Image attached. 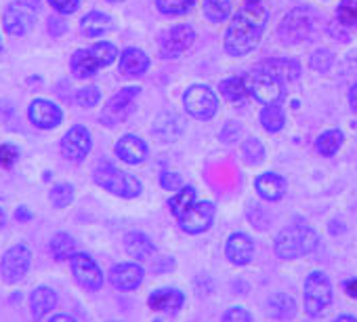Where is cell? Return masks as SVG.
Returning <instances> with one entry per match:
<instances>
[{
  "label": "cell",
  "mask_w": 357,
  "mask_h": 322,
  "mask_svg": "<svg viewBox=\"0 0 357 322\" xmlns=\"http://www.w3.org/2000/svg\"><path fill=\"white\" fill-rule=\"evenodd\" d=\"M225 255L236 265L250 263V259L255 255V242H252V238L248 234H242V232L231 234L227 238V244H225Z\"/></svg>",
  "instance_id": "9a60e30c"
},
{
  "label": "cell",
  "mask_w": 357,
  "mask_h": 322,
  "mask_svg": "<svg viewBox=\"0 0 357 322\" xmlns=\"http://www.w3.org/2000/svg\"><path fill=\"white\" fill-rule=\"evenodd\" d=\"M51 253L55 259H72L76 255V242L70 234L59 232L51 238Z\"/></svg>",
  "instance_id": "f1b7e54d"
},
{
  "label": "cell",
  "mask_w": 357,
  "mask_h": 322,
  "mask_svg": "<svg viewBox=\"0 0 357 322\" xmlns=\"http://www.w3.org/2000/svg\"><path fill=\"white\" fill-rule=\"evenodd\" d=\"M34 20H36V13L34 9L28 5V3H22V0H15L11 3L5 11V17H3V24H5V30L13 36H22L26 34L32 26H34Z\"/></svg>",
  "instance_id": "7c38bea8"
},
{
  "label": "cell",
  "mask_w": 357,
  "mask_h": 322,
  "mask_svg": "<svg viewBox=\"0 0 357 322\" xmlns=\"http://www.w3.org/2000/svg\"><path fill=\"white\" fill-rule=\"evenodd\" d=\"M95 184L122 198H137L143 192V186L137 177L116 169L109 163H101L95 169Z\"/></svg>",
  "instance_id": "3957f363"
},
{
  "label": "cell",
  "mask_w": 357,
  "mask_h": 322,
  "mask_svg": "<svg viewBox=\"0 0 357 322\" xmlns=\"http://www.w3.org/2000/svg\"><path fill=\"white\" fill-rule=\"evenodd\" d=\"M196 41V32L192 26L188 24H178L170 30H166L162 34V41H160V53L164 59H174L178 55H183L192 43Z\"/></svg>",
  "instance_id": "ba28073f"
},
{
  "label": "cell",
  "mask_w": 357,
  "mask_h": 322,
  "mask_svg": "<svg viewBox=\"0 0 357 322\" xmlns=\"http://www.w3.org/2000/svg\"><path fill=\"white\" fill-rule=\"evenodd\" d=\"M91 152V133L86 126H72L61 139V154L68 160H82Z\"/></svg>",
  "instance_id": "5bb4252c"
},
{
  "label": "cell",
  "mask_w": 357,
  "mask_h": 322,
  "mask_svg": "<svg viewBox=\"0 0 357 322\" xmlns=\"http://www.w3.org/2000/svg\"><path fill=\"white\" fill-rule=\"evenodd\" d=\"M49 28H51L53 34H63L66 32V24L61 20H57V17H51L49 20Z\"/></svg>",
  "instance_id": "f6af8a7d"
},
{
  "label": "cell",
  "mask_w": 357,
  "mask_h": 322,
  "mask_svg": "<svg viewBox=\"0 0 357 322\" xmlns=\"http://www.w3.org/2000/svg\"><path fill=\"white\" fill-rule=\"evenodd\" d=\"M107 3H122V0H107Z\"/></svg>",
  "instance_id": "f5cc1de1"
},
{
  "label": "cell",
  "mask_w": 357,
  "mask_h": 322,
  "mask_svg": "<svg viewBox=\"0 0 357 322\" xmlns=\"http://www.w3.org/2000/svg\"><path fill=\"white\" fill-rule=\"evenodd\" d=\"M221 95L227 99V101H231V103H242L248 95H250V91H248V80L246 78H225L223 82H221Z\"/></svg>",
  "instance_id": "83f0119b"
},
{
  "label": "cell",
  "mask_w": 357,
  "mask_h": 322,
  "mask_svg": "<svg viewBox=\"0 0 357 322\" xmlns=\"http://www.w3.org/2000/svg\"><path fill=\"white\" fill-rule=\"evenodd\" d=\"M17 158H20V152L15 145H0V167H5V169H11L15 163H17Z\"/></svg>",
  "instance_id": "60d3db41"
},
{
  "label": "cell",
  "mask_w": 357,
  "mask_h": 322,
  "mask_svg": "<svg viewBox=\"0 0 357 322\" xmlns=\"http://www.w3.org/2000/svg\"><path fill=\"white\" fill-rule=\"evenodd\" d=\"M70 261H72V272L78 284H82L89 291H99L103 286V272L99 270L95 259H91L84 253H76Z\"/></svg>",
  "instance_id": "4fadbf2b"
},
{
  "label": "cell",
  "mask_w": 357,
  "mask_h": 322,
  "mask_svg": "<svg viewBox=\"0 0 357 322\" xmlns=\"http://www.w3.org/2000/svg\"><path fill=\"white\" fill-rule=\"evenodd\" d=\"M313 24H315V17L309 9H305V7L294 9L280 24V38L288 45H298L311 36Z\"/></svg>",
  "instance_id": "5b68a950"
},
{
  "label": "cell",
  "mask_w": 357,
  "mask_h": 322,
  "mask_svg": "<svg viewBox=\"0 0 357 322\" xmlns=\"http://www.w3.org/2000/svg\"><path fill=\"white\" fill-rule=\"evenodd\" d=\"M149 68V57L141 49H126L120 55V74L124 76H141Z\"/></svg>",
  "instance_id": "44dd1931"
},
{
  "label": "cell",
  "mask_w": 357,
  "mask_h": 322,
  "mask_svg": "<svg viewBox=\"0 0 357 322\" xmlns=\"http://www.w3.org/2000/svg\"><path fill=\"white\" fill-rule=\"evenodd\" d=\"M109 280L120 291H132L143 282V268L137 263H118L112 268Z\"/></svg>",
  "instance_id": "e0dca14e"
},
{
  "label": "cell",
  "mask_w": 357,
  "mask_h": 322,
  "mask_svg": "<svg viewBox=\"0 0 357 322\" xmlns=\"http://www.w3.org/2000/svg\"><path fill=\"white\" fill-rule=\"evenodd\" d=\"M349 103H351V110L357 112V85H353L349 91Z\"/></svg>",
  "instance_id": "7dc6e473"
},
{
  "label": "cell",
  "mask_w": 357,
  "mask_h": 322,
  "mask_svg": "<svg viewBox=\"0 0 357 322\" xmlns=\"http://www.w3.org/2000/svg\"><path fill=\"white\" fill-rule=\"evenodd\" d=\"M137 95H139V89H137V87H126V89L118 91V93L107 101V105L103 108L101 120H103L107 126H114V124H118L120 120H124V118L132 112V105H135Z\"/></svg>",
  "instance_id": "8fae6325"
},
{
  "label": "cell",
  "mask_w": 357,
  "mask_h": 322,
  "mask_svg": "<svg viewBox=\"0 0 357 322\" xmlns=\"http://www.w3.org/2000/svg\"><path fill=\"white\" fill-rule=\"evenodd\" d=\"M332 61H334L332 53L326 51V49H319V51H315L313 57H311V68L317 70V72H328L330 66H332Z\"/></svg>",
  "instance_id": "ab89813d"
},
{
  "label": "cell",
  "mask_w": 357,
  "mask_h": 322,
  "mask_svg": "<svg viewBox=\"0 0 357 322\" xmlns=\"http://www.w3.org/2000/svg\"><path fill=\"white\" fill-rule=\"evenodd\" d=\"M344 293L349 297H355L357 299V278H351V280L344 282Z\"/></svg>",
  "instance_id": "bcb514c9"
},
{
  "label": "cell",
  "mask_w": 357,
  "mask_h": 322,
  "mask_svg": "<svg viewBox=\"0 0 357 322\" xmlns=\"http://www.w3.org/2000/svg\"><path fill=\"white\" fill-rule=\"evenodd\" d=\"M194 203H196V190H194L192 186H188V188H181V190H178V192L168 200V207H170L172 215L178 219V217H181Z\"/></svg>",
  "instance_id": "f546056e"
},
{
  "label": "cell",
  "mask_w": 357,
  "mask_h": 322,
  "mask_svg": "<svg viewBox=\"0 0 357 322\" xmlns=\"http://www.w3.org/2000/svg\"><path fill=\"white\" fill-rule=\"evenodd\" d=\"M248 80V91L255 99H259L261 103L265 105H271V103H278L282 97H284V87H282V80L267 74V72H261V70H255L250 76H246Z\"/></svg>",
  "instance_id": "52a82bcc"
},
{
  "label": "cell",
  "mask_w": 357,
  "mask_h": 322,
  "mask_svg": "<svg viewBox=\"0 0 357 322\" xmlns=\"http://www.w3.org/2000/svg\"><path fill=\"white\" fill-rule=\"evenodd\" d=\"M336 17L342 26H357V0H340Z\"/></svg>",
  "instance_id": "8d00e7d4"
},
{
  "label": "cell",
  "mask_w": 357,
  "mask_h": 322,
  "mask_svg": "<svg viewBox=\"0 0 357 322\" xmlns=\"http://www.w3.org/2000/svg\"><path fill=\"white\" fill-rule=\"evenodd\" d=\"M244 158L248 160L250 165H259L261 160L265 158V149H263V143L259 139H248L244 143Z\"/></svg>",
  "instance_id": "74e56055"
},
{
  "label": "cell",
  "mask_w": 357,
  "mask_h": 322,
  "mask_svg": "<svg viewBox=\"0 0 357 322\" xmlns=\"http://www.w3.org/2000/svg\"><path fill=\"white\" fill-rule=\"evenodd\" d=\"M196 0H155V7L164 15H183L194 7Z\"/></svg>",
  "instance_id": "836d02e7"
},
{
  "label": "cell",
  "mask_w": 357,
  "mask_h": 322,
  "mask_svg": "<svg viewBox=\"0 0 357 322\" xmlns=\"http://www.w3.org/2000/svg\"><path fill=\"white\" fill-rule=\"evenodd\" d=\"M267 7L263 0H244L225 34V51L234 57L248 55L261 41L267 24Z\"/></svg>",
  "instance_id": "6da1fadb"
},
{
  "label": "cell",
  "mask_w": 357,
  "mask_h": 322,
  "mask_svg": "<svg viewBox=\"0 0 357 322\" xmlns=\"http://www.w3.org/2000/svg\"><path fill=\"white\" fill-rule=\"evenodd\" d=\"M116 156L128 165H139L147 156V145L137 135H124L116 143Z\"/></svg>",
  "instance_id": "ac0fdd59"
},
{
  "label": "cell",
  "mask_w": 357,
  "mask_h": 322,
  "mask_svg": "<svg viewBox=\"0 0 357 322\" xmlns=\"http://www.w3.org/2000/svg\"><path fill=\"white\" fill-rule=\"evenodd\" d=\"M109 30H112V17L105 15V13H101V11H91L82 20V32L86 36H91V38L103 36Z\"/></svg>",
  "instance_id": "4316f807"
},
{
  "label": "cell",
  "mask_w": 357,
  "mask_h": 322,
  "mask_svg": "<svg viewBox=\"0 0 357 322\" xmlns=\"http://www.w3.org/2000/svg\"><path fill=\"white\" fill-rule=\"evenodd\" d=\"M49 198H51L53 207L63 209V207H68L74 200V188L70 184H57V186H53Z\"/></svg>",
  "instance_id": "d590c367"
},
{
  "label": "cell",
  "mask_w": 357,
  "mask_h": 322,
  "mask_svg": "<svg viewBox=\"0 0 357 322\" xmlns=\"http://www.w3.org/2000/svg\"><path fill=\"white\" fill-rule=\"evenodd\" d=\"M255 188H257L261 198L275 203V200L284 198V194H286V180L275 175V173H263L257 177Z\"/></svg>",
  "instance_id": "ffe728a7"
},
{
  "label": "cell",
  "mask_w": 357,
  "mask_h": 322,
  "mask_svg": "<svg viewBox=\"0 0 357 322\" xmlns=\"http://www.w3.org/2000/svg\"><path fill=\"white\" fill-rule=\"evenodd\" d=\"M223 322H252V316L244 307H229L223 316Z\"/></svg>",
  "instance_id": "7bdbcfd3"
},
{
  "label": "cell",
  "mask_w": 357,
  "mask_h": 322,
  "mask_svg": "<svg viewBox=\"0 0 357 322\" xmlns=\"http://www.w3.org/2000/svg\"><path fill=\"white\" fill-rule=\"evenodd\" d=\"M340 145H342V133L338 129L321 133L315 141V147L321 156H334L340 149Z\"/></svg>",
  "instance_id": "4dcf8cb0"
},
{
  "label": "cell",
  "mask_w": 357,
  "mask_h": 322,
  "mask_svg": "<svg viewBox=\"0 0 357 322\" xmlns=\"http://www.w3.org/2000/svg\"><path fill=\"white\" fill-rule=\"evenodd\" d=\"M155 322H162V320H155Z\"/></svg>",
  "instance_id": "11a10c76"
},
{
  "label": "cell",
  "mask_w": 357,
  "mask_h": 322,
  "mask_svg": "<svg viewBox=\"0 0 357 322\" xmlns=\"http://www.w3.org/2000/svg\"><path fill=\"white\" fill-rule=\"evenodd\" d=\"M63 114L61 110L47 99H34L30 105V120L38 126V129H55L61 122Z\"/></svg>",
  "instance_id": "2e32d148"
},
{
  "label": "cell",
  "mask_w": 357,
  "mask_h": 322,
  "mask_svg": "<svg viewBox=\"0 0 357 322\" xmlns=\"http://www.w3.org/2000/svg\"><path fill=\"white\" fill-rule=\"evenodd\" d=\"M49 322H76V320H74V318H70V316H66V314H59V316L51 318Z\"/></svg>",
  "instance_id": "c3c4849f"
},
{
  "label": "cell",
  "mask_w": 357,
  "mask_h": 322,
  "mask_svg": "<svg viewBox=\"0 0 357 322\" xmlns=\"http://www.w3.org/2000/svg\"><path fill=\"white\" fill-rule=\"evenodd\" d=\"M149 307L151 309H158V312H170V314H176L178 309L183 307L185 303V297L178 288H160V291H153L147 299Z\"/></svg>",
  "instance_id": "d6986e66"
},
{
  "label": "cell",
  "mask_w": 357,
  "mask_h": 322,
  "mask_svg": "<svg viewBox=\"0 0 357 322\" xmlns=\"http://www.w3.org/2000/svg\"><path fill=\"white\" fill-rule=\"evenodd\" d=\"M49 5L61 15H72L78 9L80 0H49Z\"/></svg>",
  "instance_id": "ee69618b"
},
{
  "label": "cell",
  "mask_w": 357,
  "mask_h": 322,
  "mask_svg": "<svg viewBox=\"0 0 357 322\" xmlns=\"http://www.w3.org/2000/svg\"><path fill=\"white\" fill-rule=\"evenodd\" d=\"M30 263H32L30 249L26 244H15L5 253L3 263H0V270H3V276L7 282H20L28 274Z\"/></svg>",
  "instance_id": "30bf717a"
},
{
  "label": "cell",
  "mask_w": 357,
  "mask_h": 322,
  "mask_svg": "<svg viewBox=\"0 0 357 322\" xmlns=\"http://www.w3.org/2000/svg\"><path fill=\"white\" fill-rule=\"evenodd\" d=\"M99 99H101V93H99L97 87H84V89H80L78 95H76V101H78L82 108H95V105L99 103Z\"/></svg>",
  "instance_id": "f35d334b"
},
{
  "label": "cell",
  "mask_w": 357,
  "mask_h": 322,
  "mask_svg": "<svg viewBox=\"0 0 357 322\" xmlns=\"http://www.w3.org/2000/svg\"><path fill=\"white\" fill-rule=\"evenodd\" d=\"M284 120H286V114H284V110H282L278 103H271V105H267V108L261 112V124H263V129L269 131V133L282 131Z\"/></svg>",
  "instance_id": "1f68e13d"
},
{
  "label": "cell",
  "mask_w": 357,
  "mask_h": 322,
  "mask_svg": "<svg viewBox=\"0 0 357 322\" xmlns=\"http://www.w3.org/2000/svg\"><path fill=\"white\" fill-rule=\"evenodd\" d=\"M255 70H261V72H267L275 78H280L282 82L284 80H294L301 72L298 64L292 61V59H271V61H263L259 64Z\"/></svg>",
  "instance_id": "603a6c76"
},
{
  "label": "cell",
  "mask_w": 357,
  "mask_h": 322,
  "mask_svg": "<svg viewBox=\"0 0 357 322\" xmlns=\"http://www.w3.org/2000/svg\"><path fill=\"white\" fill-rule=\"evenodd\" d=\"M5 224V213H3V209H0V226Z\"/></svg>",
  "instance_id": "816d5d0a"
},
{
  "label": "cell",
  "mask_w": 357,
  "mask_h": 322,
  "mask_svg": "<svg viewBox=\"0 0 357 322\" xmlns=\"http://www.w3.org/2000/svg\"><path fill=\"white\" fill-rule=\"evenodd\" d=\"M124 247L132 259H151L155 253L153 242L143 232H128L124 238Z\"/></svg>",
  "instance_id": "7402d4cb"
},
{
  "label": "cell",
  "mask_w": 357,
  "mask_h": 322,
  "mask_svg": "<svg viewBox=\"0 0 357 322\" xmlns=\"http://www.w3.org/2000/svg\"><path fill=\"white\" fill-rule=\"evenodd\" d=\"M17 217H20V219H30L32 215H30V211L26 213V211H24V207H22V209L17 211Z\"/></svg>",
  "instance_id": "f907efd6"
},
{
  "label": "cell",
  "mask_w": 357,
  "mask_h": 322,
  "mask_svg": "<svg viewBox=\"0 0 357 322\" xmlns=\"http://www.w3.org/2000/svg\"><path fill=\"white\" fill-rule=\"evenodd\" d=\"M72 72L78 76V78H91V76H95V72L101 68L99 64H97V59H95V55L91 53V49L86 51V49H80V51H76L74 55H72Z\"/></svg>",
  "instance_id": "d4e9b609"
},
{
  "label": "cell",
  "mask_w": 357,
  "mask_h": 322,
  "mask_svg": "<svg viewBox=\"0 0 357 322\" xmlns=\"http://www.w3.org/2000/svg\"><path fill=\"white\" fill-rule=\"evenodd\" d=\"M334 322H357V320H355L353 316H338Z\"/></svg>",
  "instance_id": "681fc988"
},
{
  "label": "cell",
  "mask_w": 357,
  "mask_h": 322,
  "mask_svg": "<svg viewBox=\"0 0 357 322\" xmlns=\"http://www.w3.org/2000/svg\"><path fill=\"white\" fill-rule=\"evenodd\" d=\"M215 219V205L208 200L194 203L181 217H178V226L188 234H202L213 226Z\"/></svg>",
  "instance_id": "9c48e42d"
},
{
  "label": "cell",
  "mask_w": 357,
  "mask_h": 322,
  "mask_svg": "<svg viewBox=\"0 0 357 322\" xmlns=\"http://www.w3.org/2000/svg\"><path fill=\"white\" fill-rule=\"evenodd\" d=\"M91 53L95 55V59H97V64H99L101 68L112 66V64L116 61V57H118V49H116V45H112V43H97V45L91 49Z\"/></svg>",
  "instance_id": "e575fe53"
},
{
  "label": "cell",
  "mask_w": 357,
  "mask_h": 322,
  "mask_svg": "<svg viewBox=\"0 0 357 322\" xmlns=\"http://www.w3.org/2000/svg\"><path fill=\"white\" fill-rule=\"evenodd\" d=\"M332 303V284L324 272H311L305 280V312L313 318L321 316Z\"/></svg>",
  "instance_id": "277c9868"
},
{
  "label": "cell",
  "mask_w": 357,
  "mask_h": 322,
  "mask_svg": "<svg viewBox=\"0 0 357 322\" xmlns=\"http://www.w3.org/2000/svg\"><path fill=\"white\" fill-rule=\"evenodd\" d=\"M0 49H3V41H0Z\"/></svg>",
  "instance_id": "db71d44e"
},
{
  "label": "cell",
  "mask_w": 357,
  "mask_h": 322,
  "mask_svg": "<svg viewBox=\"0 0 357 322\" xmlns=\"http://www.w3.org/2000/svg\"><path fill=\"white\" fill-rule=\"evenodd\" d=\"M183 103H185V110L198 118V120H208L217 114V108H219V99L217 95L204 87V85H194L185 91L183 95Z\"/></svg>",
  "instance_id": "8992f818"
},
{
  "label": "cell",
  "mask_w": 357,
  "mask_h": 322,
  "mask_svg": "<svg viewBox=\"0 0 357 322\" xmlns=\"http://www.w3.org/2000/svg\"><path fill=\"white\" fill-rule=\"evenodd\" d=\"M267 312L269 316L273 318H280V320H286V318H292L296 314V303L290 295L286 293H275L267 299Z\"/></svg>",
  "instance_id": "484cf974"
},
{
  "label": "cell",
  "mask_w": 357,
  "mask_h": 322,
  "mask_svg": "<svg viewBox=\"0 0 357 322\" xmlns=\"http://www.w3.org/2000/svg\"><path fill=\"white\" fill-rule=\"evenodd\" d=\"M231 13V0H204V15L219 24L225 22Z\"/></svg>",
  "instance_id": "d6a6232c"
},
{
  "label": "cell",
  "mask_w": 357,
  "mask_h": 322,
  "mask_svg": "<svg viewBox=\"0 0 357 322\" xmlns=\"http://www.w3.org/2000/svg\"><path fill=\"white\" fill-rule=\"evenodd\" d=\"M160 186L168 192H176V190H181L183 188V180L178 173H162L160 175Z\"/></svg>",
  "instance_id": "b9f144b4"
},
{
  "label": "cell",
  "mask_w": 357,
  "mask_h": 322,
  "mask_svg": "<svg viewBox=\"0 0 357 322\" xmlns=\"http://www.w3.org/2000/svg\"><path fill=\"white\" fill-rule=\"evenodd\" d=\"M55 303H57V295H55V291L49 288V286H38V288H34V293L30 295V307H32V316H34L36 320L45 318V316L55 307Z\"/></svg>",
  "instance_id": "cb8c5ba5"
},
{
  "label": "cell",
  "mask_w": 357,
  "mask_h": 322,
  "mask_svg": "<svg viewBox=\"0 0 357 322\" xmlns=\"http://www.w3.org/2000/svg\"><path fill=\"white\" fill-rule=\"evenodd\" d=\"M317 234L309 226L284 228L275 238V253L282 259H296L317 249Z\"/></svg>",
  "instance_id": "7a4b0ae2"
}]
</instances>
